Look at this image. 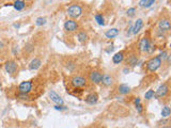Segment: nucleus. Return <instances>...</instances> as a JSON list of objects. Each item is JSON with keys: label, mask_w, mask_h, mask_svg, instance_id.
I'll return each mask as SVG.
<instances>
[{"label": "nucleus", "mask_w": 171, "mask_h": 128, "mask_svg": "<svg viewBox=\"0 0 171 128\" xmlns=\"http://www.w3.org/2000/svg\"><path fill=\"white\" fill-rule=\"evenodd\" d=\"M161 66H162V59L159 58L158 56L150 59V60L146 62V68H148V70L151 73L156 72Z\"/></svg>", "instance_id": "1"}, {"label": "nucleus", "mask_w": 171, "mask_h": 128, "mask_svg": "<svg viewBox=\"0 0 171 128\" xmlns=\"http://www.w3.org/2000/svg\"><path fill=\"white\" fill-rule=\"evenodd\" d=\"M82 14V9L79 4L74 3L67 8V15H69L72 19L78 18V17H80Z\"/></svg>", "instance_id": "2"}, {"label": "nucleus", "mask_w": 171, "mask_h": 128, "mask_svg": "<svg viewBox=\"0 0 171 128\" xmlns=\"http://www.w3.org/2000/svg\"><path fill=\"white\" fill-rule=\"evenodd\" d=\"M71 83L74 88H82L87 85V79L82 76H74L71 79Z\"/></svg>", "instance_id": "3"}, {"label": "nucleus", "mask_w": 171, "mask_h": 128, "mask_svg": "<svg viewBox=\"0 0 171 128\" xmlns=\"http://www.w3.org/2000/svg\"><path fill=\"white\" fill-rule=\"evenodd\" d=\"M32 87H33V83L32 81H23L21 85H18V91L19 93H27L29 94L32 91Z\"/></svg>", "instance_id": "4"}, {"label": "nucleus", "mask_w": 171, "mask_h": 128, "mask_svg": "<svg viewBox=\"0 0 171 128\" xmlns=\"http://www.w3.org/2000/svg\"><path fill=\"white\" fill-rule=\"evenodd\" d=\"M102 77H103V74L101 72H98V70H93L89 75L90 81L92 83H94V85H100L102 82Z\"/></svg>", "instance_id": "5"}, {"label": "nucleus", "mask_w": 171, "mask_h": 128, "mask_svg": "<svg viewBox=\"0 0 171 128\" xmlns=\"http://www.w3.org/2000/svg\"><path fill=\"white\" fill-rule=\"evenodd\" d=\"M64 29L67 32H75L78 29V24L74 19H67L64 23Z\"/></svg>", "instance_id": "6"}, {"label": "nucleus", "mask_w": 171, "mask_h": 128, "mask_svg": "<svg viewBox=\"0 0 171 128\" xmlns=\"http://www.w3.org/2000/svg\"><path fill=\"white\" fill-rule=\"evenodd\" d=\"M17 68H18V66H17L16 62L13 60L8 61V62L4 64V70H6V72L10 75H13L14 73H16Z\"/></svg>", "instance_id": "7"}, {"label": "nucleus", "mask_w": 171, "mask_h": 128, "mask_svg": "<svg viewBox=\"0 0 171 128\" xmlns=\"http://www.w3.org/2000/svg\"><path fill=\"white\" fill-rule=\"evenodd\" d=\"M168 92H169V87H168L167 83H164V85H159L158 89L156 90V92H155V97H158V98L165 97L168 94Z\"/></svg>", "instance_id": "8"}, {"label": "nucleus", "mask_w": 171, "mask_h": 128, "mask_svg": "<svg viewBox=\"0 0 171 128\" xmlns=\"http://www.w3.org/2000/svg\"><path fill=\"white\" fill-rule=\"evenodd\" d=\"M150 44H151V42H150V39H149V37H146V36L142 37L139 42V50L141 52H146L148 51V48H149V46H150Z\"/></svg>", "instance_id": "9"}, {"label": "nucleus", "mask_w": 171, "mask_h": 128, "mask_svg": "<svg viewBox=\"0 0 171 128\" xmlns=\"http://www.w3.org/2000/svg\"><path fill=\"white\" fill-rule=\"evenodd\" d=\"M49 98L51 99L52 103H55L56 105H63V99L61 98V96L58 93H56L55 91L49 92Z\"/></svg>", "instance_id": "10"}, {"label": "nucleus", "mask_w": 171, "mask_h": 128, "mask_svg": "<svg viewBox=\"0 0 171 128\" xmlns=\"http://www.w3.org/2000/svg\"><path fill=\"white\" fill-rule=\"evenodd\" d=\"M158 27H159V29H161L162 31H166V32L169 31L170 28H171L169 19H167V18L161 19V21H158Z\"/></svg>", "instance_id": "11"}, {"label": "nucleus", "mask_w": 171, "mask_h": 128, "mask_svg": "<svg viewBox=\"0 0 171 128\" xmlns=\"http://www.w3.org/2000/svg\"><path fill=\"white\" fill-rule=\"evenodd\" d=\"M113 82H115V79H113V77L111 76V75H108V74L103 75L102 82L101 83H103L105 87H110V85H113Z\"/></svg>", "instance_id": "12"}, {"label": "nucleus", "mask_w": 171, "mask_h": 128, "mask_svg": "<svg viewBox=\"0 0 171 128\" xmlns=\"http://www.w3.org/2000/svg\"><path fill=\"white\" fill-rule=\"evenodd\" d=\"M85 100L89 105H94V104H96L98 101V95L96 93H90L87 95Z\"/></svg>", "instance_id": "13"}, {"label": "nucleus", "mask_w": 171, "mask_h": 128, "mask_svg": "<svg viewBox=\"0 0 171 128\" xmlns=\"http://www.w3.org/2000/svg\"><path fill=\"white\" fill-rule=\"evenodd\" d=\"M142 27H143V21H142L141 18L137 19V21H135V24H134V26H133L131 33H133V34H137V33L142 29Z\"/></svg>", "instance_id": "14"}, {"label": "nucleus", "mask_w": 171, "mask_h": 128, "mask_svg": "<svg viewBox=\"0 0 171 128\" xmlns=\"http://www.w3.org/2000/svg\"><path fill=\"white\" fill-rule=\"evenodd\" d=\"M41 65H42V61H41L39 58H34L29 64V70H36L41 67Z\"/></svg>", "instance_id": "15"}, {"label": "nucleus", "mask_w": 171, "mask_h": 128, "mask_svg": "<svg viewBox=\"0 0 171 128\" xmlns=\"http://www.w3.org/2000/svg\"><path fill=\"white\" fill-rule=\"evenodd\" d=\"M118 91H119V93L121 95H127L129 92H131V87L128 85H125V83H122L118 88Z\"/></svg>", "instance_id": "16"}, {"label": "nucleus", "mask_w": 171, "mask_h": 128, "mask_svg": "<svg viewBox=\"0 0 171 128\" xmlns=\"http://www.w3.org/2000/svg\"><path fill=\"white\" fill-rule=\"evenodd\" d=\"M118 34H119V29H117V28H111V29L107 30V31L105 32V36H106L107 39H113V37H116Z\"/></svg>", "instance_id": "17"}, {"label": "nucleus", "mask_w": 171, "mask_h": 128, "mask_svg": "<svg viewBox=\"0 0 171 128\" xmlns=\"http://www.w3.org/2000/svg\"><path fill=\"white\" fill-rule=\"evenodd\" d=\"M123 60H124V52L123 51L117 52V54L112 57V62L115 64H120Z\"/></svg>", "instance_id": "18"}, {"label": "nucleus", "mask_w": 171, "mask_h": 128, "mask_svg": "<svg viewBox=\"0 0 171 128\" xmlns=\"http://www.w3.org/2000/svg\"><path fill=\"white\" fill-rule=\"evenodd\" d=\"M155 1H156V0H140V1H139V6H141V8L149 9V8H151L153 4H154Z\"/></svg>", "instance_id": "19"}, {"label": "nucleus", "mask_w": 171, "mask_h": 128, "mask_svg": "<svg viewBox=\"0 0 171 128\" xmlns=\"http://www.w3.org/2000/svg\"><path fill=\"white\" fill-rule=\"evenodd\" d=\"M13 6H14L15 10L17 11H21L25 9L26 6V2L24 1V0H16V1L13 3Z\"/></svg>", "instance_id": "20"}, {"label": "nucleus", "mask_w": 171, "mask_h": 128, "mask_svg": "<svg viewBox=\"0 0 171 128\" xmlns=\"http://www.w3.org/2000/svg\"><path fill=\"white\" fill-rule=\"evenodd\" d=\"M171 114V110L170 108L168 107V106H164L163 109H162V116H163V119H167L169 118Z\"/></svg>", "instance_id": "21"}, {"label": "nucleus", "mask_w": 171, "mask_h": 128, "mask_svg": "<svg viewBox=\"0 0 171 128\" xmlns=\"http://www.w3.org/2000/svg\"><path fill=\"white\" fill-rule=\"evenodd\" d=\"M137 62H138V58H137V56H135V55H131V56L127 59V64L129 66H131V67L136 66Z\"/></svg>", "instance_id": "22"}, {"label": "nucleus", "mask_w": 171, "mask_h": 128, "mask_svg": "<svg viewBox=\"0 0 171 128\" xmlns=\"http://www.w3.org/2000/svg\"><path fill=\"white\" fill-rule=\"evenodd\" d=\"M77 40L80 42V43H85V42L88 40V34H87L86 32H84V31L78 32V34H77Z\"/></svg>", "instance_id": "23"}, {"label": "nucleus", "mask_w": 171, "mask_h": 128, "mask_svg": "<svg viewBox=\"0 0 171 128\" xmlns=\"http://www.w3.org/2000/svg\"><path fill=\"white\" fill-rule=\"evenodd\" d=\"M94 18H95L96 23H97L100 26H104L105 25V19H104V17H103L102 14H96L95 16H94Z\"/></svg>", "instance_id": "24"}, {"label": "nucleus", "mask_w": 171, "mask_h": 128, "mask_svg": "<svg viewBox=\"0 0 171 128\" xmlns=\"http://www.w3.org/2000/svg\"><path fill=\"white\" fill-rule=\"evenodd\" d=\"M154 97H155V92L153 91V90H148V91L146 92V94H144V98L148 99V100L154 98Z\"/></svg>", "instance_id": "25"}, {"label": "nucleus", "mask_w": 171, "mask_h": 128, "mask_svg": "<svg viewBox=\"0 0 171 128\" xmlns=\"http://www.w3.org/2000/svg\"><path fill=\"white\" fill-rule=\"evenodd\" d=\"M17 97H18L19 99H21V100H25V101H29L30 99H31V97L27 93H19L18 95H17Z\"/></svg>", "instance_id": "26"}, {"label": "nucleus", "mask_w": 171, "mask_h": 128, "mask_svg": "<svg viewBox=\"0 0 171 128\" xmlns=\"http://www.w3.org/2000/svg\"><path fill=\"white\" fill-rule=\"evenodd\" d=\"M46 24V18L45 17H38L36 21V25L41 27V26H44Z\"/></svg>", "instance_id": "27"}, {"label": "nucleus", "mask_w": 171, "mask_h": 128, "mask_svg": "<svg viewBox=\"0 0 171 128\" xmlns=\"http://www.w3.org/2000/svg\"><path fill=\"white\" fill-rule=\"evenodd\" d=\"M136 13V9L135 8H129L127 11H126V14H127L128 17H134Z\"/></svg>", "instance_id": "28"}, {"label": "nucleus", "mask_w": 171, "mask_h": 128, "mask_svg": "<svg viewBox=\"0 0 171 128\" xmlns=\"http://www.w3.org/2000/svg\"><path fill=\"white\" fill-rule=\"evenodd\" d=\"M55 109L58 110V111H63V110H67V108L63 105H56L55 106Z\"/></svg>", "instance_id": "29"}, {"label": "nucleus", "mask_w": 171, "mask_h": 128, "mask_svg": "<svg viewBox=\"0 0 171 128\" xmlns=\"http://www.w3.org/2000/svg\"><path fill=\"white\" fill-rule=\"evenodd\" d=\"M135 106H136V109H137L138 113H142V111H143V108H142L141 104H138V105H135Z\"/></svg>", "instance_id": "30"}, {"label": "nucleus", "mask_w": 171, "mask_h": 128, "mask_svg": "<svg viewBox=\"0 0 171 128\" xmlns=\"http://www.w3.org/2000/svg\"><path fill=\"white\" fill-rule=\"evenodd\" d=\"M158 57H159V58H161V59H163V60H165V59H167V58H168V54H167V51H163L161 55H159Z\"/></svg>", "instance_id": "31"}, {"label": "nucleus", "mask_w": 171, "mask_h": 128, "mask_svg": "<svg viewBox=\"0 0 171 128\" xmlns=\"http://www.w3.org/2000/svg\"><path fill=\"white\" fill-rule=\"evenodd\" d=\"M134 103H135V105H138V104L141 103V99H140L139 97H136L135 100H134Z\"/></svg>", "instance_id": "32"}, {"label": "nucleus", "mask_w": 171, "mask_h": 128, "mask_svg": "<svg viewBox=\"0 0 171 128\" xmlns=\"http://www.w3.org/2000/svg\"><path fill=\"white\" fill-rule=\"evenodd\" d=\"M123 73H124V74H128V73H129V68L125 67V68L123 70Z\"/></svg>", "instance_id": "33"}, {"label": "nucleus", "mask_w": 171, "mask_h": 128, "mask_svg": "<svg viewBox=\"0 0 171 128\" xmlns=\"http://www.w3.org/2000/svg\"><path fill=\"white\" fill-rule=\"evenodd\" d=\"M19 26H21V25H19V24H15L14 27H15V28H19Z\"/></svg>", "instance_id": "34"}, {"label": "nucleus", "mask_w": 171, "mask_h": 128, "mask_svg": "<svg viewBox=\"0 0 171 128\" xmlns=\"http://www.w3.org/2000/svg\"><path fill=\"white\" fill-rule=\"evenodd\" d=\"M51 1H52V0H46V2H47V3H51Z\"/></svg>", "instance_id": "35"}, {"label": "nucleus", "mask_w": 171, "mask_h": 128, "mask_svg": "<svg viewBox=\"0 0 171 128\" xmlns=\"http://www.w3.org/2000/svg\"><path fill=\"white\" fill-rule=\"evenodd\" d=\"M26 1H31V0H26Z\"/></svg>", "instance_id": "36"}, {"label": "nucleus", "mask_w": 171, "mask_h": 128, "mask_svg": "<svg viewBox=\"0 0 171 128\" xmlns=\"http://www.w3.org/2000/svg\"><path fill=\"white\" fill-rule=\"evenodd\" d=\"M0 85H1V83H0Z\"/></svg>", "instance_id": "37"}]
</instances>
